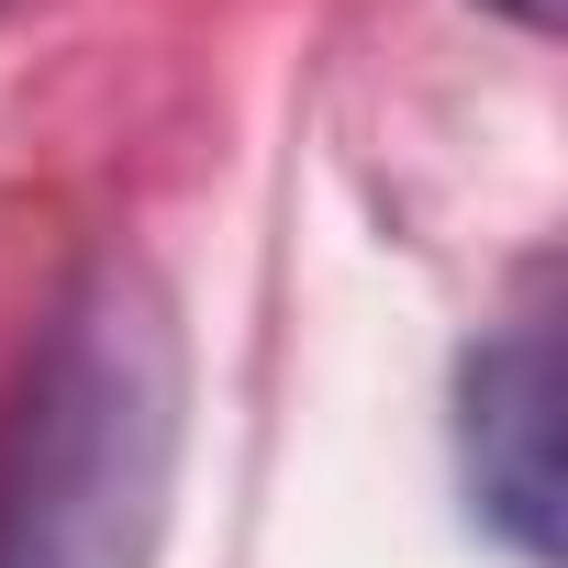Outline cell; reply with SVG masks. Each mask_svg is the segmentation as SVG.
Segmentation results:
<instances>
[{
  "label": "cell",
  "mask_w": 568,
  "mask_h": 568,
  "mask_svg": "<svg viewBox=\"0 0 568 568\" xmlns=\"http://www.w3.org/2000/svg\"><path fill=\"white\" fill-rule=\"evenodd\" d=\"M479 12H501V23H524V34H557L568 0H479Z\"/></svg>",
  "instance_id": "obj_3"
},
{
  "label": "cell",
  "mask_w": 568,
  "mask_h": 568,
  "mask_svg": "<svg viewBox=\"0 0 568 568\" xmlns=\"http://www.w3.org/2000/svg\"><path fill=\"white\" fill-rule=\"evenodd\" d=\"M190 435L168 278L101 245L0 390V568H156Z\"/></svg>",
  "instance_id": "obj_1"
},
{
  "label": "cell",
  "mask_w": 568,
  "mask_h": 568,
  "mask_svg": "<svg viewBox=\"0 0 568 568\" xmlns=\"http://www.w3.org/2000/svg\"><path fill=\"white\" fill-rule=\"evenodd\" d=\"M457 479H468V513L524 568H557L568 479H557V313H546V291H524L457 357Z\"/></svg>",
  "instance_id": "obj_2"
}]
</instances>
